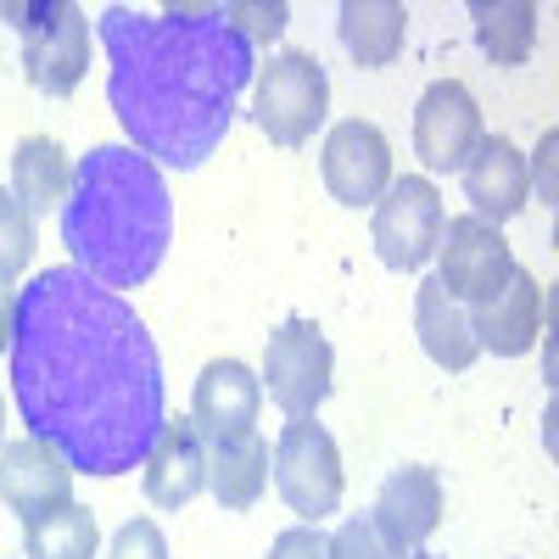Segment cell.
Wrapping results in <instances>:
<instances>
[{
	"mask_svg": "<svg viewBox=\"0 0 559 559\" xmlns=\"http://www.w3.org/2000/svg\"><path fill=\"white\" fill-rule=\"evenodd\" d=\"M258 408H263V381L252 376L241 358H213L197 376V397H191L197 437L218 442V437L258 431Z\"/></svg>",
	"mask_w": 559,
	"mask_h": 559,
	"instance_id": "cell-16",
	"label": "cell"
},
{
	"mask_svg": "<svg viewBox=\"0 0 559 559\" xmlns=\"http://www.w3.org/2000/svg\"><path fill=\"white\" fill-rule=\"evenodd\" d=\"M7 358L28 437L57 448L73 476H129L168 426L146 319L73 263L17 292Z\"/></svg>",
	"mask_w": 559,
	"mask_h": 559,
	"instance_id": "cell-1",
	"label": "cell"
},
{
	"mask_svg": "<svg viewBox=\"0 0 559 559\" xmlns=\"http://www.w3.org/2000/svg\"><path fill=\"white\" fill-rule=\"evenodd\" d=\"M442 197L426 174H403L392 179L381 202H376V224H369V236H376V252L386 269L397 274H414L437 252V236H442Z\"/></svg>",
	"mask_w": 559,
	"mask_h": 559,
	"instance_id": "cell-8",
	"label": "cell"
},
{
	"mask_svg": "<svg viewBox=\"0 0 559 559\" xmlns=\"http://www.w3.org/2000/svg\"><path fill=\"white\" fill-rule=\"evenodd\" d=\"M331 559H397V554L381 543V532L369 526V515H353V521L336 526V537H331Z\"/></svg>",
	"mask_w": 559,
	"mask_h": 559,
	"instance_id": "cell-26",
	"label": "cell"
},
{
	"mask_svg": "<svg viewBox=\"0 0 559 559\" xmlns=\"http://www.w3.org/2000/svg\"><path fill=\"white\" fill-rule=\"evenodd\" d=\"M68 185H73V163L68 152L57 146L51 134H28L17 140V152H12V197L39 218V213H62L68 202Z\"/></svg>",
	"mask_w": 559,
	"mask_h": 559,
	"instance_id": "cell-21",
	"label": "cell"
},
{
	"mask_svg": "<svg viewBox=\"0 0 559 559\" xmlns=\"http://www.w3.org/2000/svg\"><path fill=\"white\" fill-rule=\"evenodd\" d=\"M408 559H442V554H426V548H414V554H408Z\"/></svg>",
	"mask_w": 559,
	"mask_h": 559,
	"instance_id": "cell-30",
	"label": "cell"
},
{
	"mask_svg": "<svg viewBox=\"0 0 559 559\" xmlns=\"http://www.w3.org/2000/svg\"><path fill=\"white\" fill-rule=\"evenodd\" d=\"M476 45L498 68H521L537 51V7L532 0H476Z\"/></svg>",
	"mask_w": 559,
	"mask_h": 559,
	"instance_id": "cell-22",
	"label": "cell"
},
{
	"mask_svg": "<svg viewBox=\"0 0 559 559\" xmlns=\"http://www.w3.org/2000/svg\"><path fill=\"white\" fill-rule=\"evenodd\" d=\"M174 241V197L152 157L134 146H96L73 163L62 202V247L107 292H134L163 269Z\"/></svg>",
	"mask_w": 559,
	"mask_h": 559,
	"instance_id": "cell-3",
	"label": "cell"
},
{
	"mask_svg": "<svg viewBox=\"0 0 559 559\" xmlns=\"http://www.w3.org/2000/svg\"><path fill=\"white\" fill-rule=\"evenodd\" d=\"M96 34L107 45V102L129 146L157 168H202L236 123L241 90L258 79L252 45L218 7H107Z\"/></svg>",
	"mask_w": 559,
	"mask_h": 559,
	"instance_id": "cell-2",
	"label": "cell"
},
{
	"mask_svg": "<svg viewBox=\"0 0 559 559\" xmlns=\"http://www.w3.org/2000/svg\"><path fill=\"white\" fill-rule=\"evenodd\" d=\"M336 34L347 45V57L358 68H386L403 51V34H408V7L403 0H347Z\"/></svg>",
	"mask_w": 559,
	"mask_h": 559,
	"instance_id": "cell-20",
	"label": "cell"
},
{
	"mask_svg": "<svg viewBox=\"0 0 559 559\" xmlns=\"http://www.w3.org/2000/svg\"><path fill=\"white\" fill-rule=\"evenodd\" d=\"M464 174V202L481 224H503L526 207V191H532V168H526V152L503 134H481V146L471 152V163L459 168Z\"/></svg>",
	"mask_w": 559,
	"mask_h": 559,
	"instance_id": "cell-15",
	"label": "cell"
},
{
	"mask_svg": "<svg viewBox=\"0 0 559 559\" xmlns=\"http://www.w3.org/2000/svg\"><path fill=\"white\" fill-rule=\"evenodd\" d=\"M107 559H168V537L157 532V521H129L112 537V554Z\"/></svg>",
	"mask_w": 559,
	"mask_h": 559,
	"instance_id": "cell-27",
	"label": "cell"
},
{
	"mask_svg": "<svg viewBox=\"0 0 559 559\" xmlns=\"http://www.w3.org/2000/svg\"><path fill=\"white\" fill-rule=\"evenodd\" d=\"M0 426H7V403H0Z\"/></svg>",
	"mask_w": 559,
	"mask_h": 559,
	"instance_id": "cell-31",
	"label": "cell"
},
{
	"mask_svg": "<svg viewBox=\"0 0 559 559\" xmlns=\"http://www.w3.org/2000/svg\"><path fill=\"white\" fill-rule=\"evenodd\" d=\"M0 503L12 509L23 526L57 515L73 503V471L57 448H45L39 437H17L0 448Z\"/></svg>",
	"mask_w": 559,
	"mask_h": 559,
	"instance_id": "cell-13",
	"label": "cell"
},
{
	"mask_svg": "<svg viewBox=\"0 0 559 559\" xmlns=\"http://www.w3.org/2000/svg\"><path fill=\"white\" fill-rule=\"evenodd\" d=\"M12 313H17V292L0 286V347H12Z\"/></svg>",
	"mask_w": 559,
	"mask_h": 559,
	"instance_id": "cell-29",
	"label": "cell"
},
{
	"mask_svg": "<svg viewBox=\"0 0 559 559\" xmlns=\"http://www.w3.org/2000/svg\"><path fill=\"white\" fill-rule=\"evenodd\" d=\"M548 324V292L537 286L532 269H509L503 286L487 292L481 302H471V336L481 353H498V358H521L537 347Z\"/></svg>",
	"mask_w": 559,
	"mask_h": 559,
	"instance_id": "cell-12",
	"label": "cell"
},
{
	"mask_svg": "<svg viewBox=\"0 0 559 559\" xmlns=\"http://www.w3.org/2000/svg\"><path fill=\"white\" fill-rule=\"evenodd\" d=\"M207 487L224 509H252L269 487V442L258 431H241V437H218L207 448Z\"/></svg>",
	"mask_w": 559,
	"mask_h": 559,
	"instance_id": "cell-19",
	"label": "cell"
},
{
	"mask_svg": "<svg viewBox=\"0 0 559 559\" xmlns=\"http://www.w3.org/2000/svg\"><path fill=\"white\" fill-rule=\"evenodd\" d=\"M324 112H331V79H324L319 57L280 51V57H269V68H258L252 118L274 146H308Z\"/></svg>",
	"mask_w": 559,
	"mask_h": 559,
	"instance_id": "cell-5",
	"label": "cell"
},
{
	"mask_svg": "<svg viewBox=\"0 0 559 559\" xmlns=\"http://www.w3.org/2000/svg\"><path fill=\"white\" fill-rule=\"evenodd\" d=\"M140 464H146V498L157 509H185L207 487V448L191 419H168Z\"/></svg>",
	"mask_w": 559,
	"mask_h": 559,
	"instance_id": "cell-17",
	"label": "cell"
},
{
	"mask_svg": "<svg viewBox=\"0 0 559 559\" xmlns=\"http://www.w3.org/2000/svg\"><path fill=\"white\" fill-rule=\"evenodd\" d=\"M23 39V73L45 96H73L90 68V12L73 0H7L0 7Z\"/></svg>",
	"mask_w": 559,
	"mask_h": 559,
	"instance_id": "cell-4",
	"label": "cell"
},
{
	"mask_svg": "<svg viewBox=\"0 0 559 559\" xmlns=\"http://www.w3.org/2000/svg\"><path fill=\"white\" fill-rule=\"evenodd\" d=\"M34 213L12 197L0 191V286H12V280L34 263Z\"/></svg>",
	"mask_w": 559,
	"mask_h": 559,
	"instance_id": "cell-24",
	"label": "cell"
},
{
	"mask_svg": "<svg viewBox=\"0 0 559 559\" xmlns=\"http://www.w3.org/2000/svg\"><path fill=\"white\" fill-rule=\"evenodd\" d=\"M414 331H419V347H426V358L437 369H471L481 358L476 336H471V313H464L442 286H437V274L431 280H419V292H414Z\"/></svg>",
	"mask_w": 559,
	"mask_h": 559,
	"instance_id": "cell-18",
	"label": "cell"
},
{
	"mask_svg": "<svg viewBox=\"0 0 559 559\" xmlns=\"http://www.w3.org/2000/svg\"><path fill=\"white\" fill-rule=\"evenodd\" d=\"M269 559H331V537H324L319 526H292V532H280Z\"/></svg>",
	"mask_w": 559,
	"mask_h": 559,
	"instance_id": "cell-28",
	"label": "cell"
},
{
	"mask_svg": "<svg viewBox=\"0 0 559 559\" xmlns=\"http://www.w3.org/2000/svg\"><path fill=\"white\" fill-rule=\"evenodd\" d=\"M319 174H324V191H331L342 207H376L381 191L392 185V146L376 123L347 118L324 134V152H319Z\"/></svg>",
	"mask_w": 559,
	"mask_h": 559,
	"instance_id": "cell-11",
	"label": "cell"
},
{
	"mask_svg": "<svg viewBox=\"0 0 559 559\" xmlns=\"http://www.w3.org/2000/svg\"><path fill=\"white\" fill-rule=\"evenodd\" d=\"M218 17L229 23V28H236L247 45L252 39H280V34H286V7H280V0H274V7H252V0H229V7H218Z\"/></svg>",
	"mask_w": 559,
	"mask_h": 559,
	"instance_id": "cell-25",
	"label": "cell"
},
{
	"mask_svg": "<svg viewBox=\"0 0 559 559\" xmlns=\"http://www.w3.org/2000/svg\"><path fill=\"white\" fill-rule=\"evenodd\" d=\"M269 464H274L280 498H286L308 526H319V515H336L342 487H347V476H342V448H336V437L324 431L313 414H308V419H292V426L280 431Z\"/></svg>",
	"mask_w": 559,
	"mask_h": 559,
	"instance_id": "cell-6",
	"label": "cell"
},
{
	"mask_svg": "<svg viewBox=\"0 0 559 559\" xmlns=\"http://www.w3.org/2000/svg\"><path fill=\"white\" fill-rule=\"evenodd\" d=\"M481 134H487L481 107L459 79H437L426 96H419V107H414V152L431 174H459L464 163H471V152L481 146Z\"/></svg>",
	"mask_w": 559,
	"mask_h": 559,
	"instance_id": "cell-10",
	"label": "cell"
},
{
	"mask_svg": "<svg viewBox=\"0 0 559 559\" xmlns=\"http://www.w3.org/2000/svg\"><path fill=\"white\" fill-rule=\"evenodd\" d=\"M331 369H336V353H331V342H324V331L313 319H302V313L280 319V331L269 336V353H263L269 403L280 414L308 419L324 397H331Z\"/></svg>",
	"mask_w": 559,
	"mask_h": 559,
	"instance_id": "cell-7",
	"label": "cell"
},
{
	"mask_svg": "<svg viewBox=\"0 0 559 559\" xmlns=\"http://www.w3.org/2000/svg\"><path fill=\"white\" fill-rule=\"evenodd\" d=\"M96 548H102V526L84 503H68V509H57V515L23 526V554L28 559H96Z\"/></svg>",
	"mask_w": 559,
	"mask_h": 559,
	"instance_id": "cell-23",
	"label": "cell"
},
{
	"mask_svg": "<svg viewBox=\"0 0 559 559\" xmlns=\"http://www.w3.org/2000/svg\"><path fill=\"white\" fill-rule=\"evenodd\" d=\"M369 526L381 532L392 554H414L437 526H442V476L431 464H403L392 471L369 503Z\"/></svg>",
	"mask_w": 559,
	"mask_h": 559,
	"instance_id": "cell-14",
	"label": "cell"
},
{
	"mask_svg": "<svg viewBox=\"0 0 559 559\" xmlns=\"http://www.w3.org/2000/svg\"><path fill=\"white\" fill-rule=\"evenodd\" d=\"M437 286L453 302H481L487 292L503 286V274L515 269V252H509L503 229L481 224L476 213H459L442 218V236H437Z\"/></svg>",
	"mask_w": 559,
	"mask_h": 559,
	"instance_id": "cell-9",
	"label": "cell"
}]
</instances>
